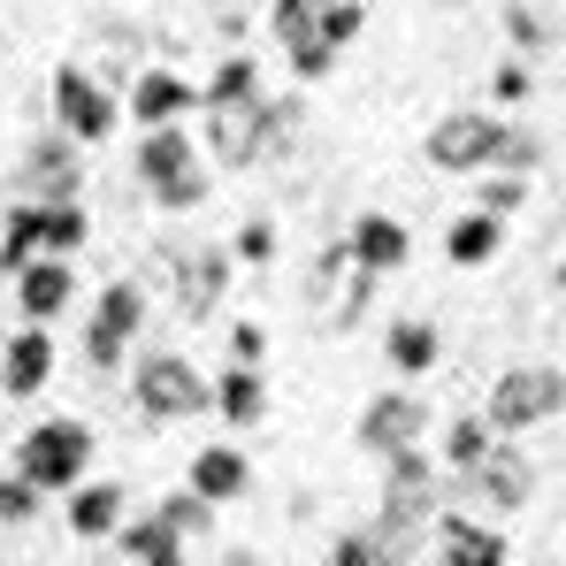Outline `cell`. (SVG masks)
Instances as JSON below:
<instances>
[{
	"label": "cell",
	"mask_w": 566,
	"mask_h": 566,
	"mask_svg": "<svg viewBox=\"0 0 566 566\" xmlns=\"http://www.w3.org/2000/svg\"><path fill=\"white\" fill-rule=\"evenodd\" d=\"M138 185L154 191V207H169V214H191L214 191V177H207V161H199L185 123H154L138 138Z\"/></svg>",
	"instance_id": "cell-1"
},
{
	"label": "cell",
	"mask_w": 566,
	"mask_h": 566,
	"mask_svg": "<svg viewBox=\"0 0 566 566\" xmlns=\"http://www.w3.org/2000/svg\"><path fill=\"white\" fill-rule=\"evenodd\" d=\"M566 413V368H544V360H521V368H505L497 390H490V429L497 437H528V429H544V421H559Z\"/></svg>",
	"instance_id": "cell-2"
},
{
	"label": "cell",
	"mask_w": 566,
	"mask_h": 566,
	"mask_svg": "<svg viewBox=\"0 0 566 566\" xmlns=\"http://www.w3.org/2000/svg\"><path fill=\"white\" fill-rule=\"evenodd\" d=\"M130 398H138L146 421H191V413L214 406V382L199 376L185 353H146L138 376H130Z\"/></svg>",
	"instance_id": "cell-3"
},
{
	"label": "cell",
	"mask_w": 566,
	"mask_h": 566,
	"mask_svg": "<svg viewBox=\"0 0 566 566\" xmlns=\"http://www.w3.org/2000/svg\"><path fill=\"white\" fill-rule=\"evenodd\" d=\"M85 468H93V429L85 421H39L15 444V474H31L39 490H70Z\"/></svg>",
	"instance_id": "cell-4"
},
{
	"label": "cell",
	"mask_w": 566,
	"mask_h": 566,
	"mask_svg": "<svg viewBox=\"0 0 566 566\" xmlns=\"http://www.w3.org/2000/svg\"><path fill=\"white\" fill-rule=\"evenodd\" d=\"M138 329H146V291L130 276L107 283L93 298V322H85V360H93V376H115V368H123V353H130Z\"/></svg>",
	"instance_id": "cell-5"
},
{
	"label": "cell",
	"mask_w": 566,
	"mask_h": 566,
	"mask_svg": "<svg viewBox=\"0 0 566 566\" xmlns=\"http://www.w3.org/2000/svg\"><path fill=\"white\" fill-rule=\"evenodd\" d=\"M161 269H169V291H177V314L185 322H214V306L230 291V253L222 245H169Z\"/></svg>",
	"instance_id": "cell-6"
},
{
	"label": "cell",
	"mask_w": 566,
	"mask_h": 566,
	"mask_svg": "<svg viewBox=\"0 0 566 566\" xmlns=\"http://www.w3.org/2000/svg\"><path fill=\"white\" fill-rule=\"evenodd\" d=\"M382 460H390V474H382V544H390V559H398V544H406V528L429 513L437 482H429L421 444H398V452H382Z\"/></svg>",
	"instance_id": "cell-7"
},
{
	"label": "cell",
	"mask_w": 566,
	"mask_h": 566,
	"mask_svg": "<svg viewBox=\"0 0 566 566\" xmlns=\"http://www.w3.org/2000/svg\"><path fill=\"white\" fill-rule=\"evenodd\" d=\"M207 154H214V169H253L269 154V99L253 93L207 107Z\"/></svg>",
	"instance_id": "cell-8"
},
{
	"label": "cell",
	"mask_w": 566,
	"mask_h": 566,
	"mask_svg": "<svg viewBox=\"0 0 566 566\" xmlns=\"http://www.w3.org/2000/svg\"><path fill=\"white\" fill-rule=\"evenodd\" d=\"M497 138H505V115H437L429 130V161L444 177H474L497 161Z\"/></svg>",
	"instance_id": "cell-9"
},
{
	"label": "cell",
	"mask_w": 566,
	"mask_h": 566,
	"mask_svg": "<svg viewBox=\"0 0 566 566\" xmlns=\"http://www.w3.org/2000/svg\"><path fill=\"white\" fill-rule=\"evenodd\" d=\"M54 123H62L77 146H99V138L115 130V93L93 85V77L70 62V70H54Z\"/></svg>",
	"instance_id": "cell-10"
},
{
	"label": "cell",
	"mask_w": 566,
	"mask_h": 566,
	"mask_svg": "<svg viewBox=\"0 0 566 566\" xmlns=\"http://www.w3.org/2000/svg\"><path fill=\"white\" fill-rule=\"evenodd\" d=\"M77 138L54 130V138H31L23 146V199H77Z\"/></svg>",
	"instance_id": "cell-11"
},
{
	"label": "cell",
	"mask_w": 566,
	"mask_h": 566,
	"mask_svg": "<svg viewBox=\"0 0 566 566\" xmlns=\"http://www.w3.org/2000/svg\"><path fill=\"white\" fill-rule=\"evenodd\" d=\"M345 261H353V269H368V276H398V269L413 261V238H406V222H398V214H360V222H353V238H345Z\"/></svg>",
	"instance_id": "cell-12"
},
{
	"label": "cell",
	"mask_w": 566,
	"mask_h": 566,
	"mask_svg": "<svg viewBox=\"0 0 566 566\" xmlns=\"http://www.w3.org/2000/svg\"><path fill=\"white\" fill-rule=\"evenodd\" d=\"M70 298H77V276H70L62 253H31V261L15 269V306H23V322H54Z\"/></svg>",
	"instance_id": "cell-13"
},
{
	"label": "cell",
	"mask_w": 566,
	"mask_h": 566,
	"mask_svg": "<svg viewBox=\"0 0 566 566\" xmlns=\"http://www.w3.org/2000/svg\"><path fill=\"white\" fill-rule=\"evenodd\" d=\"M468 482H474V497H482V505H497V513H521V505H528V490H536V468H528L521 452L490 444V452H482V460L468 468Z\"/></svg>",
	"instance_id": "cell-14"
},
{
	"label": "cell",
	"mask_w": 566,
	"mask_h": 566,
	"mask_svg": "<svg viewBox=\"0 0 566 566\" xmlns=\"http://www.w3.org/2000/svg\"><path fill=\"white\" fill-rule=\"evenodd\" d=\"M46 376H54L46 322H23V329L8 337V353H0V390H8V398H31V390H46Z\"/></svg>",
	"instance_id": "cell-15"
},
{
	"label": "cell",
	"mask_w": 566,
	"mask_h": 566,
	"mask_svg": "<svg viewBox=\"0 0 566 566\" xmlns=\"http://www.w3.org/2000/svg\"><path fill=\"white\" fill-rule=\"evenodd\" d=\"M191 107H199V85H185L177 70H138V85H130V115H138V130H154V123H185Z\"/></svg>",
	"instance_id": "cell-16"
},
{
	"label": "cell",
	"mask_w": 566,
	"mask_h": 566,
	"mask_svg": "<svg viewBox=\"0 0 566 566\" xmlns=\"http://www.w3.org/2000/svg\"><path fill=\"white\" fill-rule=\"evenodd\" d=\"M421 398H398V390H382V398H368V413H360V444L368 452H398V444H413L421 437Z\"/></svg>",
	"instance_id": "cell-17"
},
{
	"label": "cell",
	"mask_w": 566,
	"mask_h": 566,
	"mask_svg": "<svg viewBox=\"0 0 566 566\" xmlns=\"http://www.w3.org/2000/svg\"><path fill=\"white\" fill-rule=\"evenodd\" d=\"M191 490L207 497V505H230V497H245V482H253V468H245V452H230V444H207L199 460H191L185 474Z\"/></svg>",
	"instance_id": "cell-18"
},
{
	"label": "cell",
	"mask_w": 566,
	"mask_h": 566,
	"mask_svg": "<svg viewBox=\"0 0 566 566\" xmlns=\"http://www.w3.org/2000/svg\"><path fill=\"white\" fill-rule=\"evenodd\" d=\"M497 245H505V214L474 207V214H460V222H452L444 261H452V269H482V261H497Z\"/></svg>",
	"instance_id": "cell-19"
},
{
	"label": "cell",
	"mask_w": 566,
	"mask_h": 566,
	"mask_svg": "<svg viewBox=\"0 0 566 566\" xmlns=\"http://www.w3.org/2000/svg\"><path fill=\"white\" fill-rule=\"evenodd\" d=\"M115 521H123V482H85V474H77V482H70V528H77V536H115Z\"/></svg>",
	"instance_id": "cell-20"
},
{
	"label": "cell",
	"mask_w": 566,
	"mask_h": 566,
	"mask_svg": "<svg viewBox=\"0 0 566 566\" xmlns=\"http://www.w3.org/2000/svg\"><path fill=\"white\" fill-rule=\"evenodd\" d=\"M115 552L123 559H138V566H177L185 559V536L154 513V521H115Z\"/></svg>",
	"instance_id": "cell-21"
},
{
	"label": "cell",
	"mask_w": 566,
	"mask_h": 566,
	"mask_svg": "<svg viewBox=\"0 0 566 566\" xmlns=\"http://www.w3.org/2000/svg\"><path fill=\"white\" fill-rule=\"evenodd\" d=\"M31 253H46V199L8 207V222H0V276H15Z\"/></svg>",
	"instance_id": "cell-22"
},
{
	"label": "cell",
	"mask_w": 566,
	"mask_h": 566,
	"mask_svg": "<svg viewBox=\"0 0 566 566\" xmlns=\"http://www.w3.org/2000/svg\"><path fill=\"white\" fill-rule=\"evenodd\" d=\"M444 566H505L513 559V544L497 536V528H474V521H444Z\"/></svg>",
	"instance_id": "cell-23"
},
{
	"label": "cell",
	"mask_w": 566,
	"mask_h": 566,
	"mask_svg": "<svg viewBox=\"0 0 566 566\" xmlns=\"http://www.w3.org/2000/svg\"><path fill=\"white\" fill-rule=\"evenodd\" d=\"M214 413H222V421H261V413H269V382H261L253 360H238L230 376L214 382Z\"/></svg>",
	"instance_id": "cell-24"
},
{
	"label": "cell",
	"mask_w": 566,
	"mask_h": 566,
	"mask_svg": "<svg viewBox=\"0 0 566 566\" xmlns=\"http://www.w3.org/2000/svg\"><path fill=\"white\" fill-rule=\"evenodd\" d=\"M437 360H444L437 322H390V368H398V376H429Z\"/></svg>",
	"instance_id": "cell-25"
},
{
	"label": "cell",
	"mask_w": 566,
	"mask_h": 566,
	"mask_svg": "<svg viewBox=\"0 0 566 566\" xmlns=\"http://www.w3.org/2000/svg\"><path fill=\"white\" fill-rule=\"evenodd\" d=\"M261 93V62L253 54H230L214 77H207V93H199V107H222V99H253Z\"/></svg>",
	"instance_id": "cell-26"
},
{
	"label": "cell",
	"mask_w": 566,
	"mask_h": 566,
	"mask_svg": "<svg viewBox=\"0 0 566 566\" xmlns=\"http://www.w3.org/2000/svg\"><path fill=\"white\" fill-rule=\"evenodd\" d=\"M85 238H93L85 207H77V199H46V253H62V261H70Z\"/></svg>",
	"instance_id": "cell-27"
},
{
	"label": "cell",
	"mask_w": 566,
	"mask_h": 566,
	"mask_svg": "<svg viewBox=\"0 0 566 566\" xmlns=\"http://www.w3.org/2000/svg\"><path fill=\"white\" fill-rule=\"evenodd\" d=\"M490 444H497V429H490V421H482V413H460V421H452V429H444V460H452V468L468 474L474 460H482V452H490Z\"/></svg>",
	"instance_id": "cell-28"
},
{
	"label": "cell",
	"mask_w": 566,
	"mask_h": 566,
	"mask_svg": "<svg viewBox=\"0 0 566 566\" xmlns=\"http://www.w3.org/2000/svg\"><path fill=\"white\" fill-rule=\"evenodd\" d=\"M283 54H291V77H298V85H322V77L337 70V46H329V39H314V31H306V39H291Z\"/></svg>",
	"instance_id": "cell-29"
},
{
	"label": "cell",
	"mask_w": 566,
	"mask_h": 566,
	"mask_svg": "<svg viewBox=\"0 0 566 566\" xmlns=\"http://www.w3.org/2000/svg\"><path fill=\"white\" fill-rule=\"evenodd\" d=\"M161 521H169V528H177V536H207V528H214V505H207V497H199V490H177V497H161Z\"/></svg>",
	"instance_id": "cell-30"
},
{
	"label": "cell",
	"mask_w": 566,
	"mask_h": 566,
	"mask_svg": "<svg viewBox=\"0 0 566 566\" xmlns=\"http://www.w3.org/2000/svg\"><path fill=\"white\" fill-rule=\"evenodd\" d=\"M39 505H46V490H39L31 474H8V482H0V528H23V521H39Z\"/></svg>",
	"instance_id": "cell-31"
},
{
	"label": "cell",
	"mask_w": 566,
	"mask_h": 566,
	"mask_svg": "<svg viewBox=\"0 0 566 566\" xmlns=\"http://www.w3.org/2000/svg\"><path fill=\"white\" fill-rule=\"evenodd\" d=\"M536 161H544V146H536L528 130H513V123H505V138H497V161H490V169H513V177H528Z\"/></svg>",
	"instance_id": "cell-32"
},
{
	"label": "cell",
	"mask_w": 566,
	"mask_h": 566,
	"mask_svg": "<svg viewBox=\"0 0 566 566\" xmlns=\"http://www.w3.org/2000/svg\"><path fill=\"white\" fill-rule=\"evenodd\" d=\"M505 31H513V39H521V54H536V46H544V39H552V23H544V15H536V8H528V0H505Z\"/></svg>",
	"instance_id": "cell-33"
},
{
	"label": "cell",
	"mask_w": 566,
	"mask_h": 566,
	"mask_svg": "<svg viewBox=\"0 0 566 566\" xmlns=\"http://www.w3.org/2000/svg\"><path fill=\"white\" fill-rule=\"evenodd\" d=\"M322 8H329V0H276V8H269V23H276L283 46H291V39H298V31H306V23H314Z\"/></svg>",
	"instance_id": "cell-34"
},
{
	"label": "cell",
	"mask_w": 566,
	"mask_h": 566,
	"mask_svg": "<svg viewBox=\"0 0 566 566\" xmlns=\"http://www.w3.org/2000/svg\"><path fill=\"white\" fill-rule=\"evenodd\" d=\"M382 559H390L382 536H345V544H329V566H382Z\"/></svg>",
	"instance_id": "cell-35"
},
{
	"label": "cell",
	"mask_w": 566,
	"mask_h": 566,
	"mask_svg": "<svg viewBox=\"0 0 566 566\" xmlns=\"http://www.w3.org/2000/svg\"><path fill=\"white\" fill-rule=\"evenodd\" d=\"M536 93V77H528V62H497V77H490V99L497 107H513V99Z\"/></svg>",
	"instance_id": "cell-36"
},
{
	"label": "cell",
	"mask_w": 566,
	"mask_h": 566,
	"mask_svg": "<svg viewBox=\"0 0 566 566\" xmlns=\"http://www.w3.org/2000/svg\"><path fill=\"white\" fill-rule=\"evenodd\" d=\"M368 298H376V276H368V269H353V283H345V306H337V329H360Z\"/></svg>",
	"instance_id": "cell-37"
},
{
	"label": "cell",
	"mask_w": 566,
	"mask_h": 566,
	"mask_svg": "<svg viewBox=\"0 0 566 566\" xmlns=\"http://www.w3.org/2000/svg\"><path fill=\"white\" fill-rule=\"evenodd\" d=\"M521 199H528V177H513V169H505V177H490V185H482V207H490V214H513V207H521Z\"/></svg>",
	"instance_id": "cell-38"
},
{
	"label": "cell",
	"mask_w": 566,
	"mask_h": 566,
	"mask_svg": "<svg viewBox=\"0 0 566 566\" xmlns=\"http://www.w3.org/2000/svg\"><path fill=\"white\" fill-rule=\"evenodd\" d=\"M269 253H276V230H269V222L253 214V222L238 230V261H269Z\"/></svg>",
	"instance_id": "cell-39"
},
{
	"label": "cell",
	"mask_w": 566,
	"mask_h": 566,
	"mask_svg": "<svg viewBox=\"0 0 566 566\" xmlns=\"http://www.w3.org/2000/svg\"><path fill=\"white\" fill-rule=\"evenodd\" d=\"M230 353H238V360H261V353H269V337H261L253 322H238V329H230Z\"/></svg>",
	"instance_id": "cell-40"
}]
</instances>
